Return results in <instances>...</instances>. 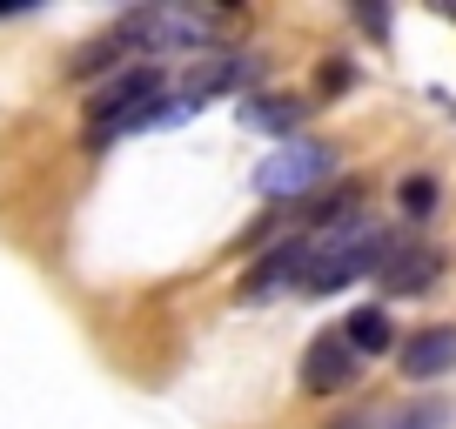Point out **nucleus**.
Segmentation results:
<instances>
[{"label": "nucleus", "mask_w": 456, "mask_h": 429, "mask_svg": "<svg viewBox=\"0 0 456 429\" xmlns=\"http://www.w3.org/2000/svg\"><path fill=\"white\" fill-rule=\"evenodd\" d=\"M383 248H389V235H383V222H376V214H362V208L342 214V222H329V229L309 242V262H302V282H296V288L329 295V288L356 282V275H376Z\"/></svg>", "instance_id": "f257e3e1"}, {"label": "nucleus", "mask_w": 456, "mask_h": 429, "mask_svg": "<svg viewBox=\"0 0 456 429\" xmlns=\"http://www.w3.org/2000/svg\"><path fill=\"white\" fill-rule=\"evenodd\" d=\"M302 115H309V108H302L296 94H262V101H248V108H242L248 128H275V134L302 128Z\"/></svg>", "instance_id": "9d476101"}, {"label": "nucleus", "mask_w": 456, "mask_h": 429, "mask_svg": "<svg viewBox=\"0 0 456 429\" xmlns=\"http://www.w3.org/2000/svg\"><path fill=\"white\" fill-rule=\"evenodd\" d=\"M356 376H362V362L342 336H315L309 356H302V389H309V396H336V389H349Z\"/></svg>", "instance_id": "39448f33"}, {"label": "nucleus", "mask_w": 456, "mask_h": 429, "mask_svg": "<svg viewBox=\"0 0 456 429\" xmlns=\"http://www.w3.org/2000/svg\"><path fill=\"white\" fill-rule=\"evenodd\" d=\"M456 369V329H423L403 343V376H416V383H429V376Z\"/></svg>", "instance_id": "6e6552de"}, {"label": "nucleus", "mask_w": 456, "mask_h": 429, "mask_svg": "<svg viewBox=\"0 0 456 429\" xmlns=\"http://www.w3.org/2000/svg\"><path fill=\"white\" fill-rule=\"evenodd\" d=\"M450 423V402H416V409L389 416V429H443Z\"/></svg>", "instance_id": "f8f14e48"}, {"label": "nucleus", "mask_w": 456, "mask_h": 429, "mask_svg": "<svg viewBox=\"0 0 456 429\" xmlns=\"http://www.w3.org/2000/svg\"><path fill=\"white\" fill-rule=\"evenodd\" d=\"M161 87H168V74H161L155 61H134V68H121L94 101H87V134H94V142H114V134L155 128Z\"/></svg>", "instance_id": "f03ea898"}, {"label": "nucleus", "mask_w": 456, "mask_h": 429, "mask_svg": "<svg viewBox=\"0 0 456 429\" xmlns=\"http://www.w3.org/2000/svg\"><path fill=\"white\" fill-rule=\"evenodd\" d=\"M396 201H403V214H416V222H423V214L436 208V182H429V174H410Z\"/></svg>", "instance_id": "9b49d317"}, {"label": "nucleus", "mask_w": 456, "mask_h": 429, "mask_svg": "<svg viewBox=\"0 0 456 429\" xmlns=\"http://www.w3.org/2000/svg\"><path fill=\"white\" fill-rule=\"evenodd\" d=\"M322 87H329V94H336V87H349V68H342V61H329V68H322Z\"/></svg>", "instance_id": "ddd939ff"}, {"label": "nucleus", "mask_w": 456, "mask_h": 429, "mask_svg": "<svg viewBox=\"0 0 456 429\" xmlns=\"http://www.w3.org/2000/svg\"><path fill=\"white\" fill-rule=\"evenodd\" d=\"M302 262H309V242H302V235L275 242L269 255L242 275V302H262V295H275V288H296V282H302Z\"/></svg>", "instance_id": "423d86ee"}, {"label": "nucleus", "mask_w": 456, "mask_h": 429, "mask_svg": "<svg viewBox=\"0 0 456 429\" xmlns=\"http://www.w3.org/2000/svg\"><path fill=\"white\" fill-rule=\"evenodd\" d=\"M262 61L256 54H235V47H208V54H195V68L182 74V87H175V101H188V108H201V101L228 94V87L256 81Z\"/></svg>", "instance_id": "20e7f679"}, {"label": "nucleus", "mask_w": 456, "mask_h": 429, "mask_svg": "<svg viewBox=\"0 0 456 429\" xmlns=\"http://www.w3.org/2000/svg\"><path fill=\"white\" fill-rule=\"evenodd\" d=\"M342 343L356 349V362H362V356H383V349L396 343V329H389V309H356L349 322H342Z\"/></svg>", "instance_id": "1a4fd4ad"}, {"label": "nucleus", "mask_w": 456, "mask_h": 429, "mask_svg": "<svg viewBox=\"0 0 456 429\" xmlns=\"http://www.w3.org/2000/svg\"><path fill=\"white\" fill-rule=\"evenodd\" d=\"M376 282H383L389 295H416V288L436 282V255H429V248H410V242H396V235H389L383 262H376Z\"/></svg>", "instance_id": "0eeeda50"}, {"label": "nucleus", "mask_w": 456, "mask_h": 429, "mask_svg": "<svg viewBox=\"0 0 456 429\" xmlns=\"http://www.w3.org/2000/svg\"><path fill=\"white\" fill-rule=\"evenodd\" d=\"M329 161H336V155H329L322 142H282V148L256 168V188H262L269 201H289V195H302V188L322 182Z\"/></svg>", "instance_id": "7ed1b4c3"}]
</instances>
